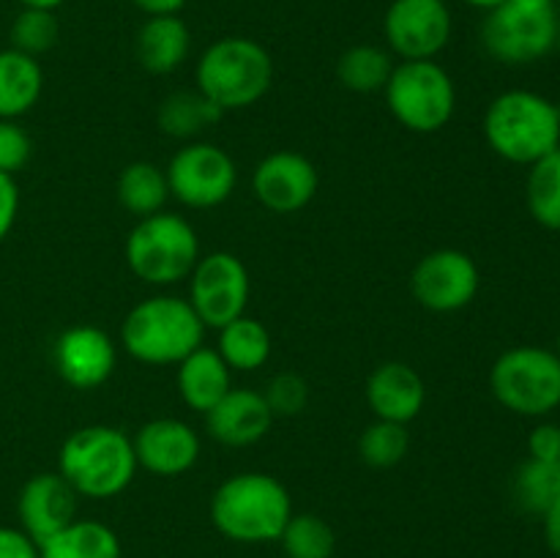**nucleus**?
I'll return each instance as SVG.
<instances>
[{"mask_svg": "<svg viewBox=\"0 0 560 558\" xmlns=\"http://www.w3.org/2000/svg\"><path fill=\"white\" fill-rule=\"evenodd\" d=\"M293 518L290 492L277 476L235 474L217 487L211 498V520L219 534L241 545L277 542Z\"/></svg>", "mask_w": 560, "mask_h": 558, "instance_id": "1", "label": "nucleus"}, {"mask_svg": "<svg viewBox=\"0 0 560 558\" xmlns=\"http://www.w3.org/2000/svg\"><path fill=\"white\" fill-rule=\"evenodd\" d=\"M135 443L124 430L91 425L71 432L58 454V474L82 498H115L137 474Z\"/></svg>", "mask_w": 560, "mask_h": 558, "instance_id": "2", "label": "nucleus"}, {"mask_svg": "<svg viewBox=\"0 0 560 558\" xmlns=\"http://www.w3.org/2000/svg\"><path fill=\"white\" fill-rule=\"evenodd\" d=\"M487 146L512 164H534L560 148V107L534 91H506L485 113Z\"/></svg>", "mask_w": 560, "mask_h": 558, "instance_id": "3", "label": "nucleus"}, {"mask_svg": "<svg viewBox=\"0 0 560 558\" xmlns=\"http://www.w3.org/2000/svg\"><path fill=\"white\" fill-rule=\"evenodd\" d=\"M206 337V323L189 301L178 295H153L126 315L120 339L131 359L142 364H180Z\"/></svg>", "mask_w": 560, "mask_h": 558, "instance_id": "4", "label": "nucleus"}, {"mask_svg": "<svg viewBox=\"0 0 560 558\" xmlns=\"http://www.w3.org/2000/svg\"><path fill=\"white\" fill-rule=\"evenodd\" d=\"M195 77L197 91L219 109H246L271 88L273 60L255 38L224 36L200 55Z\"/></svg>", "mask_w": 560, "mask_h": 558, "instance_id": "5", "label": "nucleus"}, {"mask_svg": "<svg viewBox=\"0 0 560 558\" xmlns=\"http://www.w3.org/2000/svg\"><path fill=\"white\" fill-rule=\"evenodd\" d=\"M197 260H200V239L178 213H153L140 219L126 235V263L131 274L156 288L189 277Z\"/></svg>", "mask_w": 560, "mask_h": 558, "instance_id": "6", "label": "nucleus"}, {"mask_svg": "<svg viewBox=\"0 0 560 558\" xmlns=\"http://www.w3.org/2000/svg\"><path fill=\"white\" fill-rule=\"evenodd\" d=\"M383 93L394 118L419 135L441 131L457 109L452 74L435 60H402L394 66Z\"/></svg>", "mask_w": 560, "mask_h": 558, "instance_id": "7", "label": "nucleus"}, {"mask_svg": "<svg viewBox=\"0 0 560 558\" xmlns=\"http://www.w3.org/2000/svg\"><path fill=\"white\" fill-rule=\"evenodd\" d=\"M490 388L512 414L534 419L552 414L560 405V359L539 345L506 350L492 364Z\"/></svg>", "mask_w": 560, "mask_h": 558, "instance_id": "8", "label": "nucleus"}, {"mask_svg": "<svg viewBox=\"0 0 560 558\" xmlns=\"http://www.w3.org/2000/svg\"><path fill=\"white\" fill-rule=\"evenodd\" d=\"M560 38L556 9H530L506 0L487 11L481 25V44L495 60L509 66H525L545 58Z\"/></svg>", "mask_w": 560, "mask_h": 558, "instance_id": "9", "label": "nucleus"}, {"mask_svg": "<svg viewBox=\"0 0 560 558\" xmlns=\"http://www.w3.org/2000/svg\"><path fill=\"white\" fill-rule=\"evenodd\" d=\"M170 195L189 208H217L238 184L233 156L213 142H189L167 164Z\"/></svg>", "mask_w": 560, "mask_h": 558, "instance_id": "10", "label": "nucleus"}, {"mask_svg": "<svg viewBox=\"0 0 560 558\" xmlns=\"http://www.w3.org/2000/svg\"><path fill=\"white\" fill-rule=\"evenodd\" d=\"M189 277V304L206 328H222L244 315L249 301V271L233 252H211L200 257Z\"/></svg>", "mask_w": 560, "mask_h": 558, "instance_id": "11", "label": "nucleus"}, {"mask_svg": "<svg viewBox=\"0 0 560 558\" xmlns=\"http://www.w3.org/2000/svg\"><path fill=\"white\" fill-rule=\"evenodd\" d=\"M452 31L446 0H392L383 16L388 49L402 60H435L452 42Z\"/></svg>", "mask_w": 560, "mask_h": 558, "instance_id": "12", "label": "nucleus"}, {"mask_svg": "<svg viewBox=\"0 0 560 558\" xmlns=\"http://www.w3.org/2000/svg\"><path fill=\"white\" fill-rule=\"evenodd\" d=\"M479 266L463 249H435L419 260L410 277V290L424 310H465L479 293Z\"/></svg>", "mask_w": 560, "mask_h": 558, "instance_id": "13", "label": "nucleus"}, {"mask_svg": "<svg viewBox=\"0 0 560 558\" xmlns=\"http://www.w3.org/2000/svg\"><path fill=\"white\" fill-rule=\"evenodd\" d=\"M320 186L315 164L295 151H277L257 164L252 191L271 213H295L312 202Z\"/></svg>", "mask_w": 560, "mask_h": 558, "instance_id": "14", "label": "nucleus"}, {"mask_svg": "<svg viewBox=\"0 0 560 558\" xmlns=\"http://www.w3.org/2000/svg\"><path fill=\"white\" fill-rule=\"evenodd\" d=\"M55 370L69 386L91 392L115 370V342L98 326H71L58 337L52 350Z\"/></svg>", "mask_w": 560, "mask_h": 558, "instance_id": "15", "label": "nucleus"}, {"mask_svg": "<svg viewBox=\"0 0 560 558\" xmlns=\"http://www.w3.org/2000/svg\"><path fill=\"white\" fill-rule=\"evenodd\" d=\"M20 528L36 545L77 520V492L60 474H36L22 485L16 498Z\"/></svg>", "mask_w": 560, "mask_h": 558, "instance_id": "16", "label": "nucleus"}, {"mask_svg": "<svg viewBox=\"0 0 560 558\" xmlns=\"http://www.w3.org/2000/svg\"><path fill=\"white\" fill-rule=\"evenodd\" d=\"M131 443L137 465L156 476L186 474L200 457V438L180 419H151Z\"/></svg>", "mask_w": 560, "mask_h": 558, "instance_id": "17", "label": "nucleus"}, {"mask_svg": "<svg viewBox=\"0 0 560 558\" xmlns=\"http://www.w3.org/2000/svg\"><path fill=\"white\" fill-rule=\"evenodd\" d=\"M271 408L255 388H230L206 414L208 432L224 446H252L271 430Z\"/></svg>", "mask_w": 560, "mask_h": 558, "instance_id": "18", "label": "nucleus"}, {"mask_svg": "<svg viewBox=\"0 0 560 558\" xmlns=\"http://www.w3.org/2000/svg\"><path fill=\"white\" fill-rule=\"evenodd\" d=\"M366 403L377 419L408 425L427 403L424 381L405 361H386L366 381Z\"/></svg>", "mask_w": 560, "mask_h": 558, "instance_id": "19", "label": "nucleus"}, {"mask_svg": "<svg viewBox=\"0 0 560 558\" xmlns=\"http://www.w3.org/2000/svg\"><path fill=\"white\" fill-rule=\"evenodd\" d=\"M191 31L178 14L148 16L137 33V60L151 74H170L189 58Z\"/></svg>", "mask_w": 560, "mask_h": 558, "instance_id": "20", "label": "nucleus"}, {"mask_svg": "<svg viewBox=\"0 0 560 558\" xmlns=\"http://www.w3.org/2000/svg\"><path fill=\"white\" fill-rule=\"evenodd\" d=\"M230 388H233V370L224 364L219 350L200 345L178 364V392L191 410L208 414Z\"/></svg>", "mask_w": 560, "mask_h": 558, "instance_id": "21", "label": "nucleus"}, {"mask_svg": "<svg viewBox=\"0 0 560 558\" xmlns=\"http://www.w3.org/2000/svg\"><path fill=\"white\" fill-rule=\"evenodd\" d=\"M44 91L38 58L9 47L0 49V120H16L31 113Z\"/></svg>", "mask_w": 560, "mask_h": 558, "instance_id": "22", "label": "nucleus"}, {"mask_svg": "<svg viewBox=\"0 0 560 558\" xmlns=\"http://www.w3.org/2000/svg\"><path fill=\"white\" fill-rule=\"evenodd\" d=\"M38 558H120V539L98 520H74L38 545Z\"/></svg>", "mask_w": 560, "mask_h": 558, "instance_id": "23", "label": "nucleus"}, {"mask_svg": "<svg viewBox=\"0 0 560 558\" xmlns=\"http://www.w3.org/2000/svg\"><path fill=\"white\" fill-rule=\"evenodd\" d=\"M219 356L235 372H252L271 359V334L255 317H235L219 328Z\"/></svg>", "mask_w": 560, "mask_h": 558, "instance_id": "24", "label": "nucleus"}, {"mask_svg": "<svg viewBox=\"0 0 560 558\" xmlns=\"http://www.w3.org/2000/svg\"><path fill=\"white\" fill-rule=\"evenodd\" d=\"M170 197L167 173L153 162H131L118 175V202L137 219L164 211Z\"/></svg>", "mask_w": 560, "mask_h": 558, "instance_id": "25", "label": "nucleus"}, {"mask_svg": "<svg viewBox=\"0 0 560 558\" xmlns=\"http://www.w3.org/2000/svg\"><path fill=\"white\" fill-rule=\"evenodd\" d=\"M222 115L224 109H219L200 91H175L159 107V129L178 140H189L217 124Z\"/></svg>", "mask_w": 560, "mask_h": 558, "instance_id": "26", "label": "nucleus"}, {"mask_svg": "<svg viewBox=\"0 0 560 558\" xmlns=\"http://www.w3.org/2000/svg\"><path fill=\"white\" fill-rule=\"evenodd\" d=\"M392 71V53L377 44H355V47L345 49L337 60V80L355 93L383 91Z\"/></svg>", "mask_w": 560, "mask_h": 558, "instance_id": "27", "label": "nucleus"}, {"mask_svg": "<svg viewBox=\"0 0 560 558\" xmlns=\"http://www.w3.org/2000/svg\"><path fill=\"white\" fill-rule=\"evenodd\" d=\"M525 200H528L530 217L541 228L560 230V148L530 164Z\"/></svg>", "mask_w": 560, "mask_h": 558, "instance_id": "28", "label": "nucleus"}, {"mask_svg": "<svg viewBox=\"0 0 560 558\" xmlns=\"http://www.w3.org/2000/svg\"><path fill=\"white\" fill-rule=\"evenodd\" d=\"M514 498L530 514H545L552 503L560 501V460H525L514 474Z\"/></svg>", "mask_w": 560, "mask_h": 558, "instance_id": "29", "label": "nucleus"}, {"mask_svg": "<svg viewBox=\"0 0 560 558\" xmlns=\"http://www.w3.org/2000/svg\"><path fill=\"white\" fill-rule=\"evenodd\" d=\"M279 542H282L288 558H331L334 547H337L331 525L310 512L293 514Z\"/></svg>", "mask_w": 560, "mask_h": 558, "instance_id": "30", "label": "nucleus"}, {"mask_svg": "<svg viewBox=\"0 0 560 558\" xmlns=\"http://www.w3.org/2000/svg\"><path fill=\"white\" fill-rule=\"evenodd\" d=\"M410 449V432L397 421L377 419L375 425L366 427L359 438V454L372 468H394L402 463Z\"/></svg>", "mask_w": 560, "mask_h": 558, "instance_id": "31", "label": "nucleus"}, {"mask_svg": "<svg viewBox=\"0 0 560 558\" xmlns=\"http://www.w3.org/2000/svg\"><path fill=\"white\" fill-rule=\"evenodd\" d=\"M60 38V22L55 11L22 9L11 22V47L20 53L38 58L49 53Z\"/></svg>", "mask_w": 560, "mask_h": 558, "instance_id": "32", "label": "nucleus"}, {"mask_svg": "<svg viewBox=\"0 0 560 558\" xmlns=\"http://www.w3.org/2000/svg\"><path fill=\"white\" fill-rule=\"evenodd\" d=\"M262 397H266L273 416H295L306 408L310 388H306V381L301 375L282 372V375H277L268 383V392Z\"/></svg>", "mask_w": 560, "mask_h": 558, "instance_id": "33", "label": "nucleus"}, {"mask_svg": "<svg viewBox=\"0 0 560 558\" xmlns=\"http://www.w3.org/2000/svg\"><path fill=\"white\" fill-rule=\"evenodd\" d=\"M31 153V135L16 120H0V173H20Z\"/></svg>", "mask_w": 560, "mask_h": 558, "instance_id": "34", "label": "nucleus"}, {"mask_svg": "<svg viewBox=\"0 0 560 558\" xmlns=\"http://www.w3.org/2000/svg\"><path fill=\"white\" fill-rule=\"evenodd\" d=\"M530 460H545V463H558L560 460V425L541 421L528 435Z\"/></svg>", "mask_w": 560, "mask_h": 558, "instance_id": "35", "label": "nucleus"}, {"mask_svg": "<svg viewBox=\"0 0 560 558\" xmlns=\"http://www.w3.org/2000/svg\"><path fill=\"white\" fill-rule=\"evenodd\" d=\"M20 211V189H16L14 175L0 173V241L11 233Z\"/></svg>", "mask_w": 560, "mask_h": 558, "instance_id": "36", "label": "nucleus"}, {"mask_svg": "<svg viewBox=\"0 0 560 558\" xmlns=\"http://www.w3.org/2000/svg\"><path fill=\"white\" fill-rule=\"evenodd\" d=\"M0 558H38V545L22 528L0 525Z\"/></svg>", "mask_w": 560, "mask_h": 558, "instance_id": "37", "label": "nucleus"}, {"mask_svg": "<svg viewBox=\"0 0 560 558\" xmlns=\"http://www.w3.org/2000/svg\"><path fill=\"white\" fill-rule=\"evenodd\" d=\"M541 520H545L547 547L560 558V501L552 503V507L541 514Z\"/></svg>", "mask_w": 560, "mask_h": 558, "instance_id": "38", "label": "nucleus"}, {"mask_svg": "<svg viewBox=\"0 0 560 558\" xmlns=\"http://www.w3.org/2000/svg\"><path fill=\"white\" fill-rule=\"evenodd\" d=\"M142 14L148 16H162V14H180L186 0H131Z\"/></svg>", "mask_w": 560, "mask_h": 558, "instance_id": "39", "label": "nucleus"}, {"mask_svg": "<svg viewBox=\"0 0 560 558\" xmlns=\"http://www.w3.org/2000/svg\"><path fill=\"white\" fill-rule=\"evenodd\" d=\"M66 0H20L22 9H44V11H55Z\"/></svg>", "mask_w": 560, "mask_h": 558, "instance_id": "40", "label": "nucleus"}, {"mask_svg": "<svg viewBox=\"0 0 560 558\" xmlns=\"http://www.w3.org/2000/svg\"><path fill=\"white\" fill-rule=\"evenodd\" d=\"M463 3L474 5V9H481V11H492V9H498L501 3H506V0H463Z\"/></svg>", "mask_w": 560, "mask_h": 558, "instance_id": "41", "label": "nucleus"}, {"mask_svg": "<svg viewBox=\"0 0 560 558\" xmlns=\"http://www.w3.org/2000/svg\"><path fill=\"white\" fill-rule=\"evenodd\" d=\"M512 3H520V5H530V9H550L556 0H512Z\"/></svg>", "mask_w": 560, "mask_h": 558, "instance_id": "42", "label": "nucleus"}, {"mask_svg": "<svg viewBox=\"0 0 560 558\" xmlns=\"http://www.w3.org/2000/svg\"><path fill=\"white\" fill-rule=\"evenodd\" d=\"M556 356L560 359V332H558V342H556Z\"/></svg>", "mask_w": 560, "mask_h": 558, "instance_id": "43", "label": "nucleus"}, {"mask_svg": "<svg viewBox=\"0 0 560 558\" xmlns=\"http://www.w3.org/2000/svg\"><path fill=\"white\" fill-rule=\"evenodd\" d=\"M558 25H560V16H558Z\"/></svg>", "mask_w": 560, "mask_h": 558, "instance_id": "44", "label": "nucleus"}]
</instances>
